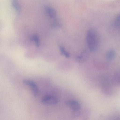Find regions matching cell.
Listing matches in <instances>:
<instances>
[{
    "label": "cell",
    "instance_id": "cell-1",
    "mask_svg": "<svg viewBox=\"0 0 120 120\" xmlns=\"http://www.w3.org/2000/svg\"><path fill=\"white\" fill-rule=\"evenodd\" d=\"M86 40L90 50L92 52H96L99 46V38L97 31L95 29H91L88 30Z\"/></svg>",
    "mask_w": 120,
    "mask_h": 120
},
{
    "label": "cell",
    "instance_id": "cell-2",
    "mask_svg": "<svg viewBox=\"0 0 120 120\" xmlns=\"http://www.w3.org/2000/svg\"><path fill=\"white\" fill-rule=\"evenodd\" d=\"M113 86H114L112 84L111 77H105L103 78L101 81V89L105 95L109 96L113 94Z\"/></svg>",
    "mask_w": 120,
    "mask_h": 120
},
{
    "label": "cell",
    "instance_id": "cell-3",
    "mask_svg": "<svg viewBox=\"0 0 120 120\" xmlns=\"http://www.w3.org/2000/svg\"><path fill=\"white\" fill-rule=\"evenodd\" d=\"M23 82L30 88L35 96H38L39 90L38 86L34 82L29 80H23Z\"/></svg>",
    "mask_w": 120,
    "mask_h": 120
},
{
    "label": "cell",
    "instance_id": "cell-4",
    "mask_svg": "<svg viewBox=\"0 0 120 120\" xmlns=\"http://www.w3.org/2000/svg\"><path fill=\"white\" fill-rule=\"evenodd\" d=\"M41 101L44 104L48 105H55L58 103L57 99L55 97L50 95L44 97Z\"/></svg>",
    "mask_w": 120,
    "mask_h": 120
},
{
    "label": "cell",
    "instance_id": "cell-5",
    "mask_svg": "<svg viewBox=\"0 0 120 120\" xmlns=\"http://www.w3.org/2000/svg\"><path fill=\"white\" fill-rule=\"evenodd\" d=\"M66 105L75 112H78L81 109V105L79 102L75 100H70L66 102Z\"/></svg>",
    "mask_w": 120,
    "mask_h": 120
},
{
    "label": "cell",
    "instance_id": "cell-6",
    "mask_svg": "<svg viewBox=\"0 0 120 120\" xmlns=\"http://www.w3.org/2000/svg\"><path fill=\"white\" fill-rule=\"evenodd\" d=\"M89 54L86 50L82 51L81 54L75 58L76 62L79 63H82L86 62L89 58Z\"/></svg>",
    "mask_w": 120,
    "mask_h": 120
},
{
    "label": "cell",
    "instance_id": "cell-7",
    "mask_svg": "<svg viewBox=\"0 0 120 120\" xmlns=\"http://www.w3.org/2000/svg\"><path fill=\"white\" fill-rule=\"evenodd\" d=\"M111 82L114 86L120 85V70L116 73L112 77H111Z\"/></svg>",
    "mask_w": 120,
    "mask_h": 120
},
{
    "label": "cell",
    "instance_id": "cell-8",
    "mask_svg": "<svg viewBox=\"0 0 120 120\" xmlns=\"http://www.w3.org/2000/svg\"><path fill=\"white\" fill-rule=\"evenodd\" d=\"M45 9L46 14L50 17L52 18H55L56 17L57 13L54 8L50 6H46Z\"/></svg>",
    "mask_w": 120,
    "mask_h": 120
},
{
    "label": "cell",
    "instance_id": "cell-9",
    "mask_svg": "<svg viewBox=\"0 0 120 120\" xmlns=\"http://www.w3.org/2000/svg\"><path fill=\"white\" fill-rule=\"evenodd\" d=\"M116 52L113 49H110L107 51L106 55V58L109 61L113 60L115 58Z\"/></svg>",
    "mask_w": 120,
    "mask_h": 120
},
{
    "label": "cell",
    "instance_id": "cell-10",
    "mask_svg": "<svg viewBox=\"0 0 120 120\" xmlns=\"http://www.w3.org/2000/svg\"><path fill=\"white\" fill-rule=\"evenodd\" d=\"M31 39L32 41L34 42L36 46L37 47H39L40 46V41L38 36L37 35H32L31 37Z\"/></svg>",
    "mask_w": 120,
    "mask_h": 120
},
{
    "label": "cell",
    "instance_id": "cell-11",
    "mask_svg": "<svg viewBox=\"0 0 120 120\" xmlns=\"http://www.w3.org/2000/svg\"><path fill=\"white\" fill-rule=\"evenodd\" d=\"M60 53L63 56H65V58H69L70 57L69 53L65 49V48L62 46H59Z\"/></svg>",
    "mask_w": 120,
    "mask_h": 120
},
{
    "label": "cell",
    "instance_id": "cell-12",
    "mask_svg": "<svg viewBox=\"0 0 120 120\" xmlns=\"http://www.w3.org/2000/svg\"><path fill=\"white\" fill-rule=\"evenodd\" d=\"M113 24L115 27L117 28L120 27V13L117 15L114 20Z\"/></svg>",
    "mask_w": 120,
    "mask_h": 120
},
{
    "label": "cell",
    "instance_id": "cell-13",
    "mask_svg": "<svg viewBox=\"0 0 120 120\" xmlns=\"http://www.w3.org/2000/svg\"><path fill=\"white\" fill-rule=\"evenodd\" d=\"M12 4L14 8L17 11H19L20 10V7L19 3L17 0H12Z\"/></svg>",
    "mask_w": 120,
    "mask_h": 120
}]
</instances>
